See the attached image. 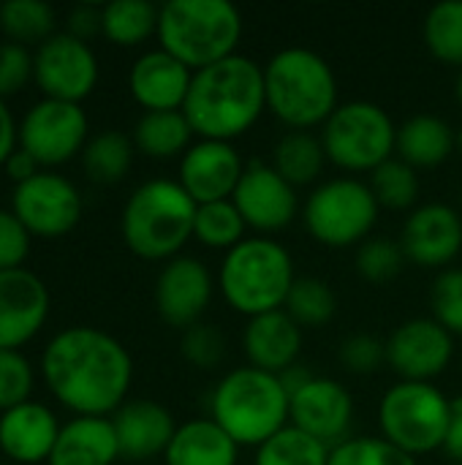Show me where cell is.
Wrapping results in <instances>:
<instances>
[{
	"mask_svg": "<svg viewBox=\"0 0 462 465\" xmlns=\"http://www.w3.org/2000/svg\"><path fill=\"white\" fill-rule=\"evenodd\" d=\"M41 379L74 417H112L133 384V360L114 335L76 324L46 343Z\"/></svg>",
	"mask_w": 462,
	"mask_h": 465,
	"instance_id": "cell-1",
	"label": "cell"
},
{
	"mask_svg": "<svg viewBox=\"0 0 462 465\" xmlns=\"http://www.w3.org/2000/svg\"><path fill=\"white\" fill-rule=\"evenodd\" d=\"M267 109L264 65L253 57L231 54L202 71H193L182 114L199 139L231 142L251 131Z\"/></svg>",
	"mask_w": 462,
	"mask_h": 465,
	"instance_id": "cell-2",
	"label": "cell"
},
{
	"mask_svg": "<svg viewBox=\"0 0 462 465\" xmlns=\"http://www.w3.org/2000/svg\"><path fill=\"white\" fill-rule=\"evenodd\" d=\"M199 204L177 180H147L125 202L120 232L128 251L144 262H172L193 237Z\"/></svg>",
	"mask_w": 462,
	"mask_h": 465,
	"instance_id": "cell-3",
	"label": "cell"
},
{
	"mask_svg": "<svg viewBox=\"0 0 462 465\" xmlns=\"http://www.w3.org/2000/svg\"><path fill=\"white\" fill-rule=\"evenodd\" d=\"M267 109L291 131L324 125L338 104V79L332 65L313 49L286 46L264 65Z\"/></svg>",
	"mask_w": 462,
	"mask_h": 465,
	"instance_id": "cell-4",
	"label": "cell"
},
{
	"mask_svg": "<svg viewBox=\"0 0 462 465\" xmlns=\"http://www.w3.org/2000/svg\"><path fill=\"white\" fill-rule=\"evenodd\" d=\"M158 46L202 71L237 54L242 14L229 0H169L158 14Z\"/></svg>",
	"mask_w": 462,
	"mask_h": 465,
	"instance_id": "cell-5",
	"label": "cell"
},
{
	"mask_svg": "<svg viewBox=\"0 0 462 465\" xmlns=\"http://www.w3.org/2000/svg\"><path fill=\"white\" fill-rule=\"evenodd\" d=\"M210 411L240 447L259 450L289 425V392L275 373L234 368L218 381Z\"/></svg>",
	"mask_w": 462,
	"mask_h": 465,
	"instance_id": "cell-6",
	"label": "cell"
},
{
	"mask_svg": "<svg viewBox=\"0 0 462 465\" xmlns=\"http://www.w3.org/2000/svg\"><path fill=\"white\" fill-rule=\"evenodd\" d=\"M294 281L291 253L267 237H245L221 262L223 300L248 319L283 311Z\"/></svg>",
	"mask_w": 462,
	"mask_h": 465,
	"instance_id": "cell-7",
	"label": "cell"
},
{
	"mask_svg": "<svg viewBox=\"0 0 462 465\" xmlns=\"http://www.w3.org/2000/svg\"><path fill=\"white\" fill-rule=\"evenodd\" d=\"M449 417L452 401L430 381H398L378 406L381 439L411 458L444 450Z\"/></svg>",
	"mask_w": 462,
	"mask_h": 465,
	"instance_id": "cell-8",
	"label": "cell"
},
{
	"mask_svg": "<svg viewBox=\"0 0 462 465\" xmlns=\"http://www.w3.org/2000/svg\"><path fill=\"white\" fill-rule=\"evenodd\" d=\"M321 144L327 158L349 172H373L392 158L398 147V128L384 106L373 101L340 104L321 125Z\"/></svg>",
	"mask_w": 462,
	"mask_h": 465,
	"instance_id": "cell-9",
	"label": "cell"
},
{
	"mask_svg": "<svg viewBox=\"0 0 462 465\" xmlns=\"http://www.w3.org/2000/svg\"><path fill=\"white\" fill-rule=\"evenodd\" d=\"M302 218L310 237L321 245L351 248L370 237L378 221V202L368 183L357 177H335L308 196Z\"/></svg>",
	"mask_w": 462,
	"mask_h": 465,
	"instance_id": "cell-10",
	"label": "cell"
},
{
	"mask_svg": "<svg viewBox=\"0 0 462 465\" xmlns=\"http://www.w3.org/2000/svg\"><path fill=\"white\" fill-rule=\"evenodd\" d=\"M16 142L41 169L52 172L84 153L90 142V120L82 104L41 98L22 114Z\"/></svg>",
	"mask_w": 462,
	"mask_h": 465,
	"instance_id": "cell-11",
	"label": "cell"
},
{
	"mask_svg": "<svg viewBox=\"0 0 462 465\" xmlns=\"http://www.w3.org/2000/svg\"><path fill=\"white\" fill-rule=\"evenodd\" d=\"M82 193L79 188L57 174L38 172L33 180L22 183L11 193V213L30 232V237L57 240L74 232L82 221Z\"/></svg>",
	"mask_w": 462,
	"mask_h": 465,
	"instance_id": "cell-12",
	"label": "cell"
},
{
	"mask_svg": "<svg viewBox=\"0 0 462 465\" xmlns=\"http://www.w3.org/2000/svg\"><path fill=\"white\" fill-rule=\"evenodd\" d=\"M101 65L87 41L54 33L33 52V82L44 98L82 104L98 84Z\"/></svg>",
	"mask_w": 462,
	"mask_h": 465,
	"instance_id": "cell-13",
	"label": "cell"
},
{
	"mask_svg": "<svg viewBox=\"0 0 462 465\" xmlns=\"http://www.w3.org/2000/svg\"><path fill=\"white\" fill-rule=\"evenodd\" d=\"M455 354L452 332L436 319H408L387 341V365L400 381H430L441 376Z\"/></svg>",
	"mask_w": 462,
	"mask_h": 465,
	"instance_id": "cell-14",
	"label": "cell"
},
{
	"mask_svg": "<svg viewBox=\"0 0 462 465\" xmlns=\"http://www.w3.org/2000/svg\"><path fill=\"white\" fill-rule=\"evenodd\" d=\"M351 422H354V398L335 379L316 376L289 401V425L313 436L329 450L351 439L349 436Z\"/></svg>",
	"mask_w": 462,
	"mask_h": 465,
	"instance_id": "cell-15",
	"label": "cell"
},
{
	"mask_svg": "<svg viewBox=\"0 0 462 465\" xmlns=\"http://www.w3.org/2000/svg\"><path fill=\"white\" fill-rule=\"evenodd\" d=\"M245 174V161L231 142L199 139L180 158L177 183L196 204L226 202Z\"/></svg>",
	"mask_w": 462,
	"mask_h": 465,
	"instance_id": "cell-16",
	"label": "cell"
},
{
	"mask_svg": "<svg viewBox=\"0 0 462 465\" xmlns=\"http://www.w3.org/2000/svg\"><path fill=\"white\" fill-rule=\"evenodd\" d=\"M49 319V289L27 267L0 272V349L19 351Z\"/></svg>",
	"mask_w": 462,
	"mask_h": 465,
	"instance_id": "cell-17",
	"label": "cell"
},
{
	"mask_svg": "<svg viewBox=\"0 0 462 465\" xmlns=\"http://www.w3.org/2000/svg\"><path fill=\"white\" fill-rule=\"evenodd\" d=\"M212 300V275L193 256H177L163 264L155 281V311L163 324L188 330L199 324Z\"/></svg>",
	"mask_w": 462,
	"mask_h": 465,
	"instance_id": "cell-18",
	"label": "cell"
},
{
	"mask_svg": "<svg viewBox=\"0 0 462 465\" xmlns=\"http://www.w3.org/2000/svg\"><path fill=\"white\" fill-rule=\"evenodd\" d=\"M400 248L408 262L419 267H447L462 251V215L449 204H422L403 226Z\"/></svg>",
	"mask_w": 462,
	"mask_h": 465,
	"instance_id": "cell-19",
	"label": "cell"
},
{
	"mask_svg": "<svg viewBox=\"0 0 462 465\" xmlns=\"http://www.w3.org/2000/svg\"><path fill=\"white\" fill-rule=\"evenodd\" d=\"M231 202L245 223L259 232H280L297 215V188L261 161L245 166Z\"/></svg>",
	"mask_w": 462,
	"mask_h": 465,
	"instance_id": "cell-20",
	"label": "cell"
},
{
	"mask_svg": "<svg viewBox=\"0 0 462 465\" xmlns=\"http://www.w3.org/2000/svg\"><path fill=\"white\" fill-rule=\"evenodd\" d=\"M191 82H193V71L177 57H172L169 52H163L161 46L136 57L128 74L131 95L144 112L182 109Z\"/></svg>",
	"mask_w": 462,
	"mask_h": 465,
	"instance_id": "cell-21",
	"label": "cell"
},
{
	"mask_svg": "<svg viewBox=\"0 0 462 465\" xmlns=\"http://www.w3.org/2000/svg\"><path fill=\"white\" fill-rule=\"evenodd\" d=\"M60 428L49 406L27 401L0 414V452L16 465L49 463Z\"/></svg>",
	"mask_w": 462,
	"mask_h": 465,
	"instance_id": "cell-22",
	"label": "cell"
},
{
	"mask_svg": "<svg viewBox=\"0 0 462 465\" xmlns=\"http://www.w3.org/2000/svg\"><path fill=\"white\" fill-rule=\"evenodd\" d=\"M112 425L120 444V460L131 463L163 455L177 433L172 411L155 401H125L112 414Z\"/></svg>",
	"mask_w": 462,
	"mask_h": 465,
	"instance_id": "cell-23",
	"label": "cell"
},
{
	"mask_svg": "<svg viewBox=\"0 0 462 465\" xmlns=\"http://www.w3.org/2000/svg\"><path fill=\"white\" fill-rule=\"evenodd\" d=\"M242 349L248 354L251 368L280 376L283 371L297 365L302 349V327L286 311L253 316L248 319Z\"/></svg>",
	"mask_w": 462,
	"mask_h": 465,
	"instance_id": "cell-24",
	"label": "cell"
},
{
	"mask_svg": "<svg viewBox=\"0 0 462 465\" xmlns=\"http://www.w3.org/2000/svg\"><path fill=\"white\" fill-rule=\"evenodd\" d=\"M120 444L112 417H74L60 428L46 465H114Z\"/></svg>",
	"mask_w": 462,
	"mask_h": 465,
	"instance_id": "cell-25",
	"label": "cell"
},
{
	"mask_svg": "<svg viewBox=\"0 0 462 465\" xmlns=\"http://www.w3.org/2000/svg\"><path fill=\"white\" fill-rule=\"evenodd\" d=\"M240 444L212 420H191L177 425L163 452L166 465H237Z\"/></svg>",
	"mask_w": 462,
	"mask_h": 465,
	"instance_id": "cell-26",
	"label": "cell"
},
{
	"mask_svg": "<svg viewBox=\"0 0 462 465\" xmlns=\"http://www.w3.org/2000/svg\"><path fill=\"white\" fill-rule=\"evenodd\" d=\"M398 158L414 169H433L457 150L455 128L436 114H414L398 128Z\"/></svg>",
	"mask_w": 462,
	"mask_h": 465,
	"instance_id": "cell-27",
	"label": "cell"
},
{
	"mask_svg": "<svg viewBox=\"0 0 462 465\" xmlns=\"http://www.w3.org/2000/svg\"><path fill=\"white\" fill-rule=\"evenodd\" d=\"M191 136H193V128L188 117L182 114V109L144 112L133 128V147L144 153L147 158L166 161L174 155H185V150L191 147Z\"/></svg>",
	"mask_w": 462,
	"mask_h": 465,
	"instance_id": "cell-28",
	"label": "cell"
},
{
	"mask_svg": "<svg viewBox=\"0 0 462 465\" xmlns=\"http://www.w3.org/2000/svg\"><path fill=\"white\" fill-rule=\"evenodd\" d=\"M324 161L327 153L321 136H313L310 131H289L286 136H280L272 153V169L294 188L313 183L321 174Z\"/></svg>",
	"mask_w": 462,
	"mask_h": 465,
	"instance_id": "cell-29",
	"label": "cell"
},
{
	"mask_svg": "<svg viewBox=\"0 0 462 465\" xmlns=\"http://www.w3.org/2000/svg\"><path fill=\"white\" fill-rule=\"evenodd\" d=\"M57 11L44 0H5L0 3V30L5 41L19 46H41L57 30Z\"/></svg>",
	"mask_w": 462,
	"mask_h": 465,
	"instance_id": "cell-30",
	"label": "cell"
},
{
	"mask_svg": "<svg viewBox=\"0 0 462 465\" xmlns=\"http://www.w3.org/2000/svg\"><path fill=\"white\" fill-rule=\"evenodd\" d=\"M158 14L161 8L147 0H112L101 5V35L117 46L144 44L150 35L158 33Z\"/></svg>",
	"mask_w": 462,
	"mask_h": 465,
	"instance_id": "cell-31",
	"label": "cell"
},
{
	"mask_svg": "<svg viewBox=\"0 0 462 465\" xmlns=\"http://www.w3.org/2000/svg\"><path fill=\"white\" fill-rule=\"evenodd\" d=\"M133 150H136L133 139L125 136L123 131H101V134L90 136V142L82 153L84 174L101 185L120 183L133 163Z\"/></svg>",
	"mask_w": 462,
	"mask_h": 465,
	"instance_id": "cell-32",
	"label": "cell"
},
{
	"mask_svg": "<svg viewBox=\"0 0 462 465\" xmlns=\"http://www.w3.org/2000/svg\"><path fill=\"white\" fill-rule=\"evenodd\" d=\"M245 229H248V223L231 199L199 204V210H196L193 237L207 248L229 253L231 248H237L245 240Z\"/></svg>",
	"mask_w": 462,
	"mask_h": 465,
	"instance_id": "cell-33",
	"label": "cell"
},
{
	"mask_svg": "<svg viewBox=\"0 0 462 465\" xmlns=\"http://www.w3.org/2000/svg\"><path fill=\"white\" fill-rule=\"evenodd\" d=\"M253 465H329V447L286 425L256 450Z\"/></svg>",
	"mask_w": 462,
	"mask_h": 465,
	"instance_id": "cell-34",
	"label": "cell"
},
{
	"mask_svg": "<svg viewBox=\"0 0 462 465\" xmlns=\"http://www.w3.org/2000/svg\"><path fill=\"white\" fill-rule=\"evenodd\" d=\"M425 44L436 60L462 65V0H441L428 11Z\"/></svg>",
	"mask_w": 462,
	"mask_h": 465,
	"instance_id": "cell-35",
	"label": "cell"
},
{
	"mask_svg": "<svg viewBox=\"0 0 462 465\" xmlns=\"http://www.w3.org/2000/svg\"><path fill=\"white\" fill-rule=\"evenodd\" d=\"M283 311L305 330H316V327H324L335 311H338V300H335V292L321 281V278H313V275H305V278H297L291 292H289V300L283 305Z\"/></svg>",
	"mask_w": 462,
	"mask_h": 465,
	"instance_id": "cell-36",
	"label": "cell"
},
{
	"mask_svg": "<svg viewBox=\"0 0 462 465\" xmlns=\"http://www.w3.org/2000/svg\"><path fill=\"white\" fill-rule=\"evenodd\" d=\"M368 185H370L378 207H389V210H408L417 204V196H419L417 169L395 155L370 172Z\"/></svg>",
	"mask_w": 462,
	"mask_h": 465,
	"instance_id": "cell-37",
	"label": "cell"
},
{
	"mask_svg": "<svg viewBox=\"0 0 462 465\" xmlns=\"http://www.w3.org/2000/svg\"><path fill=\"white\" fill-rule=\"evenodd\" d=\"M329 465H417V458L381 436H351L340 447L329 450Z\"/></svg>",
	"mask_w": 462,
	"mask_h": 465,
	"instance_id": "cell-38",
	"label": "cell"
},
{
	"mask_svg": "<svg viewBox=\"0 0 462 465\" xmlns=\"http://www.w3.org/2000/svg\"><path fill=\"white\" fill-rule=\"evenodd\" d=\"M406 253L400 242L389 237H368L357 251V270L368 283H389L400 275Z\"/></svg>",
	"mask_w": 462,
	"mask_h": 465,
	"instance_id": "cell-39",
	"label": "cell"
},
{
	"mask_svg": "<svg viewBox=\"0 0 462 465\" xmlns=\"http://www.w3.org/2000/svg\"><path fill=\"white\" fill-rule=\"evenodd\" d=\"M35 371L22 351L0 349V414L33 401Z\"/></svg>",
	"mask_w": 462,
	"mask_h": 465,
	"instance_id": "cell-40",
	"label": "cell"
},
{
	"mask_svg": "<svg viewBox=\"0 0 462 465\" xmlns=\"http://www.w3.org/2000/svg\"><path fill=\"white\" fill-rule=\"evenodd\" d=\"M433 319L449 330L452 335H462V267L444 270L430 292Z\"/></svg>",
	"mask_w": 462,
	"mask_h": 465,
	"instance_id": "cell-41",
	"label": "cell"
},
{
	"mask_svg": "<svg viewBox=\"0 0 462 465\" xmlns=\"http://www.w3.org/2000/svg\"><path fill=\"white\" fill-rule=\"evenodd\" d=\"M182 357L202 371H212L221 365L223 354H226V341L223 335L212 327V324H193L182 332V343H180Z\"/></svg>",
	"mask_w": 462,
	"mask_h": 465,
	"instance_id": "cell-42",
	"label": "cell"
},
{
	"mask_svg": "<svg viewBox=\"0 0 462 465\" xmlns=\"http://www.w3.org/2000/svg\"><path fill=\"white\" fill-rule=\"evenodd\" d=\"M33 82V52L27 46L3 41L0 44V98L22 93Z\"/></svg>",
	"mask_w": 462,
	"mask_h": 465,
	"instance_id": "cell-43",
	"label": "cell"
},
{
	"mask_svg": "<svg viewBox=\"0 0 462 465\" xmlns=\"http://www.w3.org/2000/svg\"><path fill=\"white\" fill-rule=\"evenodd\" d=\"M340 362L357 376H368L387 362V343L373 335H351L340 346Z\"/></svg>",
	"mask_w": 462,
	"mask_h": 465,
	"instance_id": "cell-44",
	"label": "cell"
},
{
	"mask_svg": "<svg viewBox=\"0 0 462 465\" xmlns=\"http://www.w3.org/2000/svg\"><path fill=\"white\" fill-rule=\"evenodd\" d=\"M30 232L19 223L11 210H0V272L25 267L30 256Z\"/></svg>",
	"mask_w": 462,
	"mask_h": 465,
	"instance_id": "cell-45",
	"label": "cell"
},
{
	"mask_svg": "<svg viewBox=\"0 0 462 465\" xmlns=\"http://www.w3.org/2000/svg\"><path fill=\"white\" fill-rule=\"evenodd\" d=\"M65 33L79 38V41H87L95 38L98 33H103V22H101V5H90V3H82V5H74L68 11V19H65Z\"/></svg>",
	"mask_w": 462,
	"mask_h": 465,
	"instance_id": "cell-46",
	"label": "cell"
},
{
	"mask_svg": "<svg viewBox=\"0 0 462 465\" xmlns=\"http://www.w3.org/2000/svg\"><path fill=\"white\" fill-rule=\"evenodd\" d=\"M3 172H5V177L14 183V188L16 185H22V183H27V180H33L38 172H44L38 163H35V158L33 155H27L25 150H14L11 155H8V161L3 163Z\"/></svg>",
	"mask_w": 462,
	"mask_h": 465,
	"instance_id": "cell-47",
	"label": "cell"
},
{
	"mask_svg": "<svg viewBox=\"0 0 462 465\" xmlns=\"http://www.w3.org/2000/svg\"><path fill=\"white\" fill-rule=\"evenodd\" d=\"M16 136H19V123L14 120V112L8 109V104L0 98V169L8 161V155L19 147Z\"/></svg>",
	"mask_w": 462,
	"mask_h": 465,
	"instance_id": "cell-48",
	"label": "cell"
},
{
	"mask_svg": "<svg viewBox=\"0 0 462 465\" xmlns=\"http://www.w3.org/2000/svg\"><path fill=\"white\" fill-rule=\"evenodd\" d=\"M444 450L452 460L462 463V395L452 398V417H449V430H447V441Z\"/></svg>",
	"mask_w": 462,
	"mask_h": 465,
	"instance_id": "cell-49",
	"label": "cell"
},
{
	"mask_svg": "<svg viewBox=\"0 0 462 465\" xmlns=\"http://www.w3.org/2000/svg\"><path fill=\"white\" fill-rule=\"evenodd\" d=\"M278 379H280V384H283V390L289 392V401H291V395H297V392H300L308 381H313L316 376H313L305 365L297 362V365H291L289 371H283Z\"/></svg>",
	"mask_w": 462,
	"mask_h": 465,
	"instance_id": "cell-50",
	"label": "cell"
},
{
	"mask_svg": "<svg viewBox=\"0 0 462 465\" xmlns=\"http://www.w3.org/2000/svg\"><path fill=\"white\" fill-rule=\"evenodd\" d=\"M455 98L460 101V106H462V71L457 74V82H455Z\"/></svg>",
	"mask_w": 462,
	"mask_h": 465,
	"instance_id": "cell-51",
	"label": "cell"
},
{
	"mask_svg": "<svg viewBox=\"0 0 462 465\" xmlns=\"http://www.w3.org/2000/svg\"><path fill=\"white\" fill-rule=\"evenodd\" d=\"M457 150H460V153H462V128H460V131H457Z\"/></svg>",
	"mask_w": 462,
	"mask_h": 465,
	"instance_id": "cell-52",
	"label": "cell"
}]
</instances>
